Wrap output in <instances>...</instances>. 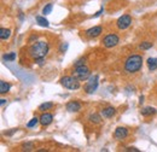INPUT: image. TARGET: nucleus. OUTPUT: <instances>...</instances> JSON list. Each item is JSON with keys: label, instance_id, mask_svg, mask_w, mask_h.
<instances>
[{"label": "nucleus", "instance_id": "14", "mask_svg": "<svg viewBox=\"0 0 157 152\" xmlns=\"http://www.w3.org/2000/svg\"><path fill=\"white\" fill-rule=\"evenodd\" d=\"M11 88V85L5 82V81H0V93L4 94V93H7Z\"/></svg>", "mask_w": 157, "mask_h": 152}, {"label": "nucleus", "instance_id": "10", "mask_svg": "<svg viewBox=\"0 0 157 152\" xmlns=\"http://www.w3.org/2000/svg\"><path fill=\"white\" fill-rule=\"evenodd\" d=\"M115 138L117 139V140H122V139H124L127 135H128V131L124 128V127H117L116 129H115Z\"/></svg>", "mask_w": 157, "mask_h": 152}, {"label": "nucleus", "instance_id": "19", "mask_svg": "<svg viewBox=\"0 0 157 152\" xmlns=\"http://www.w3.org/2000/svg\"><path fill=\"white\" fill-rule=\"evenodd\" d=\"M36 22H38V24L41 25V27H48L50 25V23H48V21L45 18V16L42 17V16H36Z\"/></svg>", "mask_w": 157, "mask_h": 152}, {"label": "nucleus", "instance_id": "22", "mask_svg": "<svg viewBox=\"0 0 157 152\" xmlns=\"http://www.w3.org/2000/svg\"><path fill=\"white\" fill-rule=\"evenodd\" d=\"M40 122V118H38V117H33L29 122H28V124H27V127L28 128H33V127H35L38 123Z\"/></svg>", "mask_w": 157, "mask_h": 152}, {"label": "nucleus", "instance_id": "27", "mask_svg": "<svg viewBox=\"0 0 157 152\" xmlns=\"http://www.w3.org/2000/svg\"><path fill=\"white\" fill-rule=\"evenodd\" d=\"M126 151H134V152H139L138 149H134V147H127L126 149Z\"/></svg>", "mask_w": 157, "mask_h": 152}, {"label": "nucleus", "instance_id": "26", "mask_svg": "<svg viewBox=\"0 0 157 152\" xmlns=\"http://www.w3.org/2000/svg\"><path fill=\"white\" fill-rule=\"evenodd\" d=\"M85 64V58H81V59H78V62L75 63V66H78V65H83Z\"/></svg>", "mask_w": 157, "mask_h": 152}, {"label": "nucleus", "instance_id": "25", "mask_svg": "<svg viewBox=\"0 0 157 152\" xmlns=\"http://www.w3.org/2000/svg\"><path fill=\"white\" fill-rule=\"evenodd\" d=\"M23 147H24V150H27V151H29V150H32V149H33V144H32V142H28V144H24V145H23Z\"/></svg>", "mask_w": 157, "mask_h": 152}, {"label": "nucleus", "instance_id": "18", "mask_svg": "<svg viewBox=\"0 0 157 152\" xmlns=\"http://www.w3.org/2000/svg\"><path fill=\"white\" fill-rule=\"evenodd\" d=\"M88 120H90L92 123H96V124H98V123L101 122V117H100L99 114H91L90 117H88Z\"/></svg>", "mask_w": 157, "mask_h": 152}, {"label": "nucleus", "instance_id": "4", "mask_svg": "<svg viewBox=\"0 0 157 152\" xmlns=\"http://www.w3.org/2000/svg\"><path fill=\"white\" fill-rule=\"evenodd\" d=\"M90 76H91V71L85 64L75 66V77H78L80 81H86L90 78Z\"/></svg>", "mask_w": 157, "mask_h": 152}, {"label": "nucleus", "instance_id": "17", "mask_svg": "<svg viewBox=\"0 0 157 152\" xmlns=\"http://www.w3.org/2000/svg\"><path fill=\"white\" fill-rule=\"evenodd\" d=\"M53 108V103L52 101H46V103H42L39 106L40 111H47V110H51Z\"/></svg>", "mask_w": 157, "mask_h": 152}, {"label": "nucleus", "instance_id": "2", "mask_svg": "<svg viewBox=\"0 0 157 152\" xmlns=\"http://www.w3.org/2000/svg\"><path fill=\"white\" fill-rule=\"evenodd\" d=\"M141 66H143V58L139 55L129 56L124 63V70L127 73H131V74L139 71L141 69Z\"/></svg>", "mask_w": 157, "mask_h": 152}, {"label": "nucleus", "instance_id": "8", "mask_svg": "<svg viewBox=\"0 0 157 152\" xmlns=\"http://www.w3.org/2000/svg\"><path fill=\"white\" fill-rule=\"evenodd\" d=\"M101 32H103V28L100 25H96V27L90 28V29L86 30V36H88V38H97V36H99L101 34Z\"/></svg>", "mask_w": 157, "mask_h": 152}, {"label": "nucleus", "instance_id": "21", "mask_svg": "<svg viewBox=\"0 0 157 152\" xmlns=\"http://www.w3.org/2000/svg\"><path fill=\"white\" fill-rule=\"evenodd\" d=\"M52 9H53V5L52 4H47L44 9H42V15L46 16V15H50L52 12Z\"/></svg>", "mask_w": 157, "mask_h": 152}, {"label": "nucleus", "instance_id": "6", "mask_svg": "<svg viewBox=\"0 0 157 152\" xmlns=\"http://www.w3.org/2000/svg\"><path fill=\"white\" fill-rule=\"evenodd\" d=\"M118 42H120V38H118L116 34H109V35H106L105 38L103 39V44L108 48L115 47Z\"/></svg>", "mask_w": 157, "mask_h": 152}, {"label": "nucleus", "instance_id": "13", "mask_svg": "<svg viewBox=\"0 0 157 152\" xmlns=\"http://www.w3.org/2000/svg\"><path fill=\"white\" fill-rule=\"evenodd\" d=\"M11 36V30L10 29H6V28H1L0 29V39L1 40H7V39Z\"/></svg>", "mask_w": 157, "mask_h": 152}, {"label": "nucleus", "instance_id": "7", "mask_svg": "<svg viewBox=\"0 0 157 152\" xmlns=\"http://www.w3.org/2000/svg\"><path fill=\"white\" fill-rule=\"evenodd\" d=\"M131 24H132V17H131L129 15H123V16H121V17L117 19V22H116L117 28L121 29V30L127 29Z\"/></svg>", "mask_w": 157, "mask_h": 152}, {"label": "nucleus", "instance_id": "12", "mask_svg": "<svg viewBox=\"0 0 157 152\" xmlns=\"http://www.w3.org/2000/svg\"><path fill=\"white\" fill-rule=\"evenodd\" d=\"M115 114H116V110L113 106H109V108H105V109L101 110V116L105 117V118H110V117H113Z\"/></svg>", "mask_w": 157, "mask_h": 152}, {"label": "nucleus", "instance_id": "20", "mask_svg": "<svg viewBox=\"0 0 157 152\" xmlns=\"http://www.w3.org/2000/svg\"><path fill=\"white\" fill-rule=\"evenodd\" d=\"M2 59H4V62H13L16 59V53L15 52H11L9 55H4Z\"/></svg>", "mask_w": 157, "mask_h": 152}, {"label": "nucleus", "instance_id": "29", "mask_svg": "<svg viewBox=\"0 0 157 152\" xmlns=\"http://www.w3.org/2000/svg\"><path fill=\"white\" fill-rule=\"evenodd\" d=\"M6 103V99H4V98H1L0 99V104H1V106H4V104Z\"/></svg>", "mask_w": 157, "mask_h": 152}, {"label": "nucleus", "instance_id": "3", "mask_svg": "<svg viewBox=\"0 0 157 152\" xmlns=\"http://www.w3.org/2000/svg\"><path fill=\"white\" fill-rule=\"evenodd\" d=\"M60 83L64 88L68 89H78L80 88V80L75 76H64L60 78Z\"/></svg>", "mask_w": 157, "mask_h": 152}, {"label": "nucleus", "instance_id": "30", "mask_svg": "<svg viewBox=\"0 0 157 152\" xmlns=\"http://www.w3.org/2000/svg\"><path fill=\"white\" fill-rule=\"evenodd\" d=\"M143 101H144V97H143V95H141V97H140V98H139V103H140V104H141V103H143Z\"/></svg>", "mask_w": 157, "mask_h": 152}, {"label": "nucleus", "instance_id": "23", "mask_svg": "<svg viewBox=\"0 0 157 152\" xmlns=\"http://www.w3.org/2000/svg\"><path fill=\"white\" fill-rule=\"evenodd\" d=\"M152 47V44L151 42H141L140 44V48L141 50H149Z\"/></svg>", "mask_w": 157, "mask_h": 152}, {"label": "nucleus", "instance_id": "28", "mask_svg": "<svg viewBox=\"0 0 157 152\" xmlns=\"http://www.w3.org/2000/svg\"><path fill=\"white\" fill-rule=\"evenodd\" d=\"M103 11H104V9H103V7H101V9H100V10H99L98 12H97V13H96V15H94V17H98V16H100V15H101V13H103Z\"/></svg>", "mask_w": 157, "mask_h": 152}, {"label": "nucleus", "instance_id": "24", "mask_svg": "<svg viewBox=\"0 0 157 152\" xmlns=\"http://www.w3.org/2000/svg\"><path fill=\"white\" fill-rule=\"evenodd\" d=\"M67 50H68V42L62 44V45H60V47H59V52H60V53H64Z\"/></svg>", "mask_w": 157, "mask_h": 152}, {"label": "nucleus", "instance_id": "15", "mask_svg": "<svg viewBox=\"0 0 157 152\" xmlns=\"http://www.w3.org/2000/svg\"><path fill=\"white\" fill-rule=\"evenodd\" d=\"M157 112V110L155 108H151V106H147V108H144L141 110V115L143 116H151V115H155Z\"/></svg>", "mask_w": 157, "mask_h": 152}, {"label": "nucleus", "instance_id": "1", "mask_svg": "<svg viewBox=\"0 0 157 152\" xmlns=\"http://www.w3.org/2000/svg\"><path fill=\"white\" fill-rule=\"evenodd\" d=\"M50 51V45L46 41H36L35 44H33L29 48V55L34 59L38 58H45V56Z\"/></svg>", "mask_w": 157, "mask_h": 152}, {"label": "nucleus", "instance_id": "5", "mask_svg": "<svg viewBox=\"0 0 157 152\" xmlns=\"http://www.w3.org/2000/svg\"><path fill=\"white\" fill-rule=\"evenodd\" d=\"M97 88H98V76L97 75L91 76V77L88 78L87 83L85 85V91H86V93L91 94V93H93L94 91H97Z\"/></svg>", "mask_w": 157, "mask_h": 152}, {"label": "nucleus", "instance_id": "11", "mask_svg": "<svg viewBox=\"0 0 157 152\" xmlns=\"http://www.w3.org/2000/svg\"><path fill=\"white\" fill-rule=\"evenodd\" d=\"M52 120H53L52 115L48 114V112H45V114L41 115V117H40V123L42 126H48V124L52 123Z\"/></svg>", "mask_w": 157, "mask_h": 152}, {"label": "nucleus", "instance_id": "16", "mask_svg": "<svg viewBox=\"0 0 157 152\" xmlns=\"http://www.w3.org/2000/svg\"><path fill=\"white\" fill-rule=\"evenodd\" d=\"M147 68L149 70L154 71L157 69V58H149L147 59Z\"/></svg>", "mask_w": 157, "mask_h": 152}, {"label": "nucleus", "instance_id": "9", "mask_svg": "<svg viewBox=\"0 0 157 152\" xmlns=\"http://www.w3.org/2000/svg\"><path fill=\"white\" fill-rule=\"evenodd\" d=\"M81 108H82V105L76 101V100H74V101H69L68 104H67V110L69 111V112H78L81 110Z\"/></svg>", "mask_w": 157, "mask_h": 152}]
</instances>
